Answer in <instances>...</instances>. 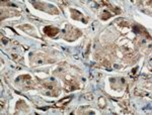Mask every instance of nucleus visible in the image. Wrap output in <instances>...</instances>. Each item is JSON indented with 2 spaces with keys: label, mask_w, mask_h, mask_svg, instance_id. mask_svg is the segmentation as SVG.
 I'll list each match as a JSON object with an SVG mask.
<instances>
[{
  "label": "nucleus",
  "mask_w": 152,
  "mask_h": 115,
  "mask_svg": "<svg viewBox=\"0 0 152 115\" xmlns=\"http://www.w3.org/2000/svg\"><path fill=\"white\" fill-rule=\"evenodd\" d=\"M44 32H45L48 35H50V36H54V35H56L59 32V29L58 28L52 27V26H47V27H45Z\"/></svg>",
  "instance_id": "obj_1"
}]
</instances>
